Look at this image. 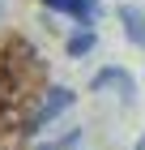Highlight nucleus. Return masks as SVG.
Segmentation results:
<instances>
[{
  "label": "nucleus",
  "instance_id": "1",
  "mask_svg": "<svg viewBox=\"0 0 145 150\" xmlns=\"http://www.w3.org/2000/svg\"><path fill=\"white\" fill-rule=\"evenodd\" d=\"M64 107H73V90H64V86H51V90L43 94V107L30 116V129H43L47 120H56Z\"/></svg>",
  "mask_w": 145,
  "mask_h": 150
},
{
  "label": "nucleus",
  "instance_id": "2",
  "mask_svg": "<svg viewBox=\"0 0 145 150\" xmlns=\"http://www.w3.org/2000/svg\"><path fill=\"white\" fill-rule=\"evenodd\" d=\"M47 9H56V13H68L73 22H81V26H90L94 17H98V4L94 0H43Z\"/></svg>",
  "mask_w": 145,
  "mask_h": 150
},
{
  "label": "nucleus",
  "instance_id": "3",
  "mask_svg": "<svg viewBox=\"0 0 145 150\" xmlns=\"http://www.w3.org/2000/svg\"><path fill=\"white\" fill-rule=\"evenodd\" d=\"M94 90H120V99L124 103H132V77H128V73L124 69H102L98 77H94Z\"/></svg>",
  "mask_w": 145,
  "mask_h": 150
},
{
  "label": "nucleus",
  "instance_id": "4",
  "mask_svg": "<svg viewBox=\"0 0 145 150\" xmlns=\"http://www.w3.org/2000/svg\"><path fill=\"white\" fill-rule=\"evenodd\" d=\"M120 22H124V35H128V43L145 47V13L132 9V4H124L120 9Z\"/></svg>",
  "mask_w": 145,
  "mask_h": 150
},
{
  "label": "nucleus",
  "instance_id": "5",
  "mask_svg": "<svg viewBox=\"0 0 145 150\" xmlns=\"http://www.w3.org/2000/svg\"><path fill=\"white\" fill-rule=\"evenodd\" d=\"M90 47H94V35H90V30H81V35L68 39V56H85Z\"/></svg>",
  "mask_w": 145,
  "mask_h": 150
},
{
  "label": "nucleus",
  "instance_id": "6",
  "mask_svg": "<svg viewBox=\"0 0 145 150\" xmlns=\"http://www.w3.org/2000/svg\"><path fill=\"white\" fill-rule=\"evenodd\" d=\"M0 13H4V0H0Z\"/></svg>",
  "mask_w": 145,
  "mask_h": 150
}]
</instances>
